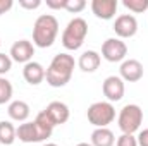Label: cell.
I'll use <instances>...</instances> for the list:
<instances>
[{
    "label": "cell",
    "mask_w": 148,
    "mask_h": 146,
    "mask_svg": "<svg viewBox=\"0 0 148 146\" xmlns=\"http://www.w3.org/2000/svg\"><path fill=\"white\" fill-rule=\"evenodd\" d=\"M100 62H102V59H100V53H98V52H95V50H86V52L79 57L77 65H79V69H81L83 72H95V71L100 67Z\"/></svg>",
    "instance_id": "15"
},
{
    "label": "cell",
    "mask_w": 148,
    "mask_h": 146,
    "mask_svg": "<svg viewBox=\"0 0 148 146\" xmlns=\"http://www.w3.org/2000/svg\"><path fill=\"white\" fill-rule=\"evenodd\" d=\"M12 5H14L12 0H0V16L5 14V12H9L12 9Z\"/></svg>",
    "instance_id": "28"
},
{
    "label": "cell",
    "mask_w": 148,
    "mask_h": 146,
    "mask_svg": "<svg viewBox=\"0 0 148 146\" xmlns=\"http://www.w3.org/2000/svg\"><path fill=\"white\" fill-rule=\"evenodd\" d=\"M0 45H2V41H0Z\"/></svg>",
    "instance_id": "31"
},
{
    "label": "cell",
    "mask_w": 148,
    "mask_h": 146,
    "mask_svg": "<svg viewBox=\"0 0 148 146\" xmlns=\"http://www.w3.org/2000/svg\"><path fill=\"white\" fill-rule=\"evenodd\" d=\"M45 72H47V71L43 69V65H41L40 62H35V60L24 64V69H23V76H24L26 83H29L31 86H36L40 83H43Z\"/></svg>",
    "instance_id": "14"
},
{
    "label": "cell",
    "mask_w": 148,
    "mask_h": 146,
    "mask_svg": "<svg viewBox=\"0 0 148 146\" xmlns=\"http://www.w3.org/2000/svg\"><path fill=\"white\" fill-rule=\"evenodd\" d=\"M76 146H93L91 143H79V145H76Z\"/></svg>",
    "instance_id": "29"
},
{
    "label": "cell",
    "mask_w": 148,
    "mask_h": 146,
    "mask_svg": "<svg viewBox=\"0 0 148 146\" xmlns=\"http://www.w3.org/2000/svg\"><path fill=\"white\" fill-rule=\"evenodd\" d=\"M117 5H119L117 0H93V2H91V12H93L98 19L109 21V19H112V17L115 16Z\"/></svg>",
    "instance_id": "12"
},
{
    "label": "cell",
    "mask_w": 148,
    "mask_h": 146,
    "mask_svg": "<svg viewBox=\"0 0 148 146\" xmlns=\"http://www.w3.org/2000/svg\"><path fill=\"white\" fill-rule=\"evenodd\" d=\"M16 138H19V141L23 143H40V141H45V138L41 136L38 126L33 122H24L21 124L17 129H16Z\"/></svg>",
    "instance_id": "11"
},
{
    "label": "cell",
    "mask_w": 148,
    "mask_h": 146,
    "mask_svg": "<svg viewBox=\"0 0 148 146\" xmlns=\"http://www.w3.org/2000/svg\"><path fill=\"white\" fill-rule=\"evenodd\" d=\"M74 65H76V62H74L73 55H69V53H57L52 59V62H50V65H48V69L45 72L47 83L52 88L66 86L71 81V77H73Z\"/></svg>",
    "instance_id": "1"
},
{
    "label": "cell",
    "mask_w": 148,
    "mask_h": 146,
    "mask_svg": "<svg viewBox=\"0 0 148 146\" xmlns=\"http://www.w3.org/2000/svg\"><path fill=\"white\" fill-rule=\"evenodd\" d=\"M88 35V23L83 17H74L67 23L62 33V45L66 50H79Z\"/></svg>",
    "instance_id": "3"
},
{
    "label": "cell",
    "mask_w": 148,
    "mask_h": 146,
    "mask_svg": "<svg viewBox=\"0 0 148 146\" xmlns=\"http://www.w3.org/2000/svg\"><path fill=\"white\" fill-rule=\"evenodd\" d=\"M115 146H138V141L133 134H121L117 138V143Z\"/></svg>",
    "instance_id": "23"
},
{
    "label": "cell",
    "mask_w": 148,
    "mask_h": 146,
    "mask_svg": "<svg viewBox=\"0 0 148 146\" xmlns=\"http://www.w3.org/2000/svg\"><path fill=\"white\" fill-rule=\"evenodd\" d=\"M122 5L134 14H141L148 10V0H122Z\"/></svg>",
    "instance_id": "20"
},
{
    "label": "cell",
    "mask_w": 148,
    "mask_h": 146,
    "mask_svg": "<svg viewBox=\"0 0 148 146\" xmlns=\"http://www.w3.org/2000/svg\"><path fill=\"white\" fill-rule=\"evenodd\" d=\"M121 79L122 81H127V83H136L143 77V65L140 60L136 59H129V60H124L121 64Z\"/></svg>",
    "instance_id": "10"
},
{
    "label": "cell",
    "mask_w": 148,
    "mask_h": 146,
    "mask_svg": "<svg viewBox=\"0 0 148 146\" xmlns=\"http://www.w3.org/2000/svg\"><path fill=\"white\" fill-rule=\"evenodd\" d=\"M102 91H103V96L109 100V102H119L122 100L124 96V81L121 79V76H109L103 84H102Z\"/></svg>",
    "instance_id": "8"
},
{
    "label": "cell",
    "mask_w": 148,
    "mask_h": 146,
    "mask_svg": "<svg viewBox=\"0 0 148 146\" xmlns=\"http://www.w3.org/2000/svg\"><path fill=\"white\" fill-rule=\"evenodd\" d=\"M19 5L28 10H35L41 5V0H19Z\"/></svg>",
    "instance_id": "25"
},
{
    "label": "cell",
    "mask_w": 148,
    "mask_h": 146,
    "mask_svg": "<svg viewBox=\"0 0 148 146\" xmlns=\"http://www.w3.org/2000/svg\"><path fill=\"white\" fill-rule=\"evenodd\" d=\"M84 7H86V0H67L64 10H67L71 14H79Z\"/></svg>",
    "instance_id": "22"
},
{
    "label": "cell",
    "mask_w": 148,
    "mask_h": 146,
    "mask_svg": "<svg viewBox=\"0 0 148 146\" xmlns=\"http://www.w3.org/2000/svg\"><path fill=\"white\" fill-rule=\"evenodd\" d=\"M66 2L67 0H47V7L57 10V9H66Z\"/></svg>",
    "instance_id": "26"
},
{
    "label": "cell",
    "mask_w": 148,
    "mask_h": 146,
    "mask_svg": "<svg viewBox=\"0 0 148 146\" xmlns=\"http://www.w3.org/2000/svg\"><path fill=\"white\" fill-rule=\"evenodd\" d=\"M43 146H57V145H53V143H47V145H43Z\"/></svg>",
    "instance_id": "30"
},
{
    "label": "cell",
    "mask_w": 148,
    "mask_h": 146,
    "mask_svg": "<svg viewBox=\"0 0 148 146\" xmlns=\"http://www.w3.org/2000/svg\"><path fill=\"white\" fill-rule=\"evenodd\" d=\"M119 129L122 131V134H133L140 129L141 122H143V110L140 105H134V103H129V105H124L121 113H119Z\"/></svg>",
    "instance_id": "4"
},
{
    "label": "cell",
    "mask_w": 148,
    "mask_h": 146,
    "mask_svg": "<svg viewBox=\"0 0 148 146\" xmlns=\"http://www.w3.org/2000/svg\"><path fill=\"white\" fill-rule=\"evenodd\" d=\"M88 122L95 127H107L115 119V108L110 102H95L88 107Z\"/></svg>",
    "instance_id": "5"
},
{
    "label": "cell",
    "mask_w": 148,
    "mask_h": 146,
    "mask_svg": "<svg viewBox=\"0 0 148 146\" xmlns=\"http://www.w3.org/2000/svg\"><path fill=\"white\" fill-rule=\"evenodd\" d=\"M127 55V46L121 38H109L102 45V57L107 62H121Z\"/></svg>",
    "instance_id": "6"
},
{
    "label": "cell",
    "mask_w": 148,
    "mask_h": 146,
    "mask_svg": "<svg viewBox=\"0 0 148 146\" xmlns=\"http://www.w3.org/2000/svg\"><path fill=\"white\" fill-rule=\"evenodd\" d=\"M35 124L38 126V129H40V132H41V136L45 138V139H48L50 136H52V131H53V122L50 120V117L47 115V112L45 110H41L40 113L36 115V119H35Z\"/></svg>",
    "instance_id": "18"
},
{
    "label": "cell",
    "mask_w": 148,
    "mask_h": 146,
    "mask_svg": "<svg viewBox=\"0 0 148 146\" xmlns=\"http://www.w3.org/2000/svg\"><path fill=\"white\" fill-rule=\"evenodd\" d=\"M16 141V127L9 120L0 122V143L5 146H10Z\"/></svg>",
    "instance_id": "19"
},
{
    "label": "cell",
    "mask_w": 148,
    "mask_h": 146,
    "mask_svg": "<svg viewBox=\"0 0 148 146\" xmlns=\"http://www.w3.org/2000/svg\"><path fill=\"white\" fill-rule=\"evenodd\" d=\"M114 31L121 38H133L138 31V21L133 14H122L114 23Z\"/></svg>",
    "instance_id": "7"
},
{
    "label": "cell",
    "mask_w": 148,
    "mask_h": 146,
    "mask_svg": "<svg viewBox=\"0 0 148 146\" xmlns=\"http://www.w3.org/2000/svg\"><path fill=\"white\" fill-rule=\"evenodd\" d=\"M91 145L93 146H114L115 138L109 127H97L91 132Z\"/></svg>",
    "instance_id": "17"
},
{
    "label": "cell",
    "mask_w": 148,
    "mask_h": 146,
    "mask_svg": "<svg viewBox=\"0 0 148 146\" xmlns=\"http://www.w3.org/2000/svg\"><path fill=\"white\" fill-rule=\"evenodd\" d=\"M12 69V59L5 53H0V77L2 74H7Z\"/></svg>",
    "instance_id": "24"
},
{
    "label": "cell",
    "mask_w": 148,
    "mask_h": 146,
    "mask_svg": "<svg viewBox=\"0 0 148 146\" xmlns=\"http://www.w3.org/2000/svg\"><path fill=\"white\" fill-rule=\"evenodd\" d=\"M138 146H148V129H143L140 134H138Z\"/></svg>",
    "instance_id": "27"
},
{
    "label": "cell",
    "mask_w": 148,
    "mask_h": 146,
    "mask_svg": "<svg viewBox=\"0 0 148 146\" xmlns=\"http://www.w3.org/2000/svg\"><path fill=\"white\" fill-rule=\"evenodd\" d=\"M35 55V45L28 40H19L16 41L12 46H10V53L9 57L14 60V62H19V64H28L31 62Z\"/></svg>",
    "instance_id": "9"
},
{
    "label": "cell",
    "mask_w": 148,
    "mask_h": 146,
    "mask_svg": "<svg viewBox=\"0 0 148 146\" xmlns=\"http://www.w3.org/2000/svg\"><path fill=\"white\" fill-rule=\"evenodd\" d=\"M47 115L50 117V120L53 122V126H60V124H66L67 120H69V115H71V112H69V107L64 103V102H52V103H48L47 105Z\"/></svg>",
    "instance_id": "13"
},
{
    "label": "cell",
    "mask_w": 148,
    "mask_h": 146,
    "mask_svg": "<svg viewBox=\"0 0 148 146\" xmlns=\"http://www.w3.org/2000/svg\"><path fill=\"white\" fill-rule=\"evenodd\" d=\"M12 91H14V88H12L10 81H7L5 77H0V105L7 103L12 98Z\"/></svg>",
    "instance_id": "21"
},
{
    "label": "cell",
    "mask_w": 148,
    "mask_h": 146,
    "mask_svg": "<svg viewBox=\"0 0 148 146\" xmlns=\"http://www.w3.org/2000/svg\"><path fill=\"white\" fill-rule=\"evenodd\" d=\"M7 113L12 120H17V122H26L28 117H29V105L23 100H14L10 102Z\"/></svg>",
    "instance_id": "16"
},
{
    "label": "cell",
    "mask_w": 148,
    "mask_h": 146,
    "mask_svg": "<svg viewBox=\"0 0 148 146\" xmlns=\"http://www.w3.org/2000/svg\"><path fill=\"white\" fill-rule=\"evenodd\" d=\"M59 35V21L52 14H43L33 26V45L38 48H48Z\"/></svg>",
    "instance_id": "2"
}]
</instances>
